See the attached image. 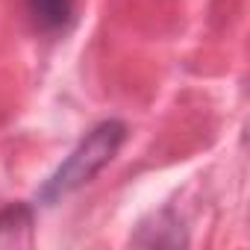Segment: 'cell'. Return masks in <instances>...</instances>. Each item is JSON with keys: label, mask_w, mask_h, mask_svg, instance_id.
<instances>
[{"label": "cell", "mask_w": 250, "mask_h": 250, "mask_svg": "<svg viewBox=\"0 0 250 250\" xmlns=\"http://www.w3.org/2000/svg\"><path fill=\"white\" fill-rule=\"evenodd\" d=\"M127 139V127L121 121H103L74 147V153L56 168V174L42 186L39 200L42 203H56L59 197L83 188L88 180H94L118 153V147Z\"/></svg>", "instance_id": "obj_1"}, {"label": "cell", "mask_w": 250, "mask_h": 250, "mask_svg": "<svg viewBox=\"0 0 250 250\" xmlns=\"http://www.w3.org/2000/svg\"><path fill=\"white\" fill-rule=\"evenodd\" d=\"M27 15L36 30L59 33L74 18V0H27Z\"/></svg>", "instance_id": "obj_2"}]
</instances>
